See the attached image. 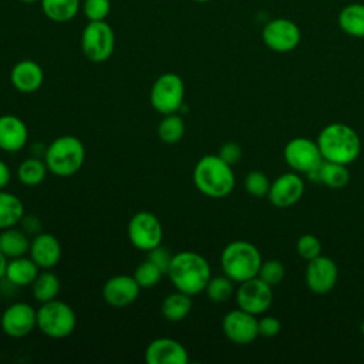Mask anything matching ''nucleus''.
Wrapping results in <instances>:
<instances>
[{"mask_svg": "<svg viewBox=\"0 0 364 364\" xmlns=\"http://www.w3.org/2000/svg\"><path fill=\"white\" fill-rule=\"evenodd\" d=\"M40 273V267L34 263V260L28 256H18L9 259L4 279L17 287L31 286L37 274Z\"/></svg>", "mask_w": 364, "mask_h": 364, "instance_id": "22", "label": "nucleus"}, {"mask_svg": "<svg viewBox=\"0 0 364 364\" xmlns=\"http://www.w3.org/2000/svg\"><path fill=\"white\" fill-rule=\"evenodd\" d=\"M85 161V146L74 135L57 136L44 152V162L48 171L60 178L75 175Z\"/></svg>", "mask_w": 364, "mask_h": 364, "instance_id": "5", "label": "nucleus"}, {"mask_svg": "<svg viewBox=\"0 0 364 364\" xmlns=\"http://www.w3.org/2000/svg\"><path fill=\"white\" fill-rule=\"evenodd\" d=\"M191 296L179 290L169 293L161 303V313L168 321H182L191 313Z\"/></svg>", "mask_w": 364, "mask_h": 364, "instance_id": "26", "label": "nucleus"}, {"mask_svg": "<svg viewBox=\"0 0 364 364\" xmlns=\"http://www.w3.org/2000/svg\"><path fill=\"white\" fill-rule=\"evenodd\" d=\"M24 216V205L14 193L0 189V230L17 226Z\"/></svg>", "mask_w": 364, "mask_h": 364, "instance_id": "25", "label": "nucleus"}, {"mask_svg": "<svg viewBox=\"0 0 364 364\" xmlns=\"http://www.w3.org/2000/svg\"><path fill=\"white\" fill-rule=\"evenodd\" d=\"M222 330L232 343L239 346L250 344L259 336L256 316L239 307L228 311L223 316Z\"/></svg>", "mask_w": 364, "mask_h": 364, "instance_id": "14", "label": "nucleus"}, {"mask_svg": "<svg viewBox=\"0 0 364 364\" xmlns=\"http://www.w3.org/2000/svg\"><path fill=\"white\" fill-rule=\"evenodd\" d=\"M1 331L11 338H23L37 327V310L26 301H16L0 316Z\"/></svg>", "mask_w": 364, "mask_h": 364, "instance_id": "13", "label": "nucleus"}, {"mask_svg": "<svg viewBox=\"0 0 364 364\" xmlns=\"http://www.w3.org/2000/svg\"><path fill=\"white\" fill-rule=\"evenodd\" d=\"M262 40L266 47L274 53H289L299 46L301 33L293 20L277 17L263 27Z\"/></svg>", "mask_w": 364, "mask_h": 364, "instance_id": "11", "label": "nucleus"}, {"mask_svg": "<svg viewBox=\"0 0 364 364\" xmlns=\"http://www.w3.org/2000/svg\"><path fill=\"white\" fill-rule=\"evenodd\" d=\"M284 274H286V270L283 263L277 259H269L262 262L257 277H260L263 282H266L273 287V286H277L284 279Z\"/></svg>", "mask_w": 364, "mask_h": 364, "instance_id": "35", "label": "nucleus"}, {"mask_svg": "<svg viewBox=\"0 0 364 364\" xmlns=\"http://www.w3.org/2000/svg\"><path fill=\"white\" fill-rule=\"evenodd\" d=\"M141 291V286L134 276L117 274L109 277L102 286L104 301L114 309H124L132 304Z\"/></svg>", "mask_w": 364, "mask_h": 364, "instance_id": "17", "label": "nucleus"}, {"mask_svg": "<svg viewBox=\"0 0 364 364\" xmlns=\"http://www.w3.org/2000/svg\"><path fill=\"white\" fill-rule=\"evenodd\" d=\"M270 181L262 171H252L245 178V189L255 198H264L270 189Z\"/></svg>", "mask_w": 364, "mask_h": 364, "instance_id": "34", "label": "nucleus"}, {"mask_svg": "<svg viewBox=\"0 0 364 364\" xmlns=\"http://www.w3.org/2000/svg\"><path fill=\"white\" fill-rule=\"evenodd\" d=\"M145 361L148 364H186L189 354L185 346L178 340L158 337L146 346Z\"/></svg>", "mask_w": 364, "mask_h": 364, "instance_id": "18", "label": "nucleus"}, {"mask_svg": "<svg viewBox=\"0 0 364 364\" xmlns=\"http://www.w3.org/2000/svg\"><path fill=\"white\" fill-rule=\"evenodd\" d=\"M81 7L88 21H101V20H105L107 16L109 14L111 1L109 0H84Z\"/></svg>", "mask_w": 364, "mask_h": 364, "instance_id": "37", "label": "nucleus"}, {"mask_svg": "<svg viewBox=\"0 0 364 364\" xmlns=\"http://www.w3.org/2000/svg\"><path fill=\"white\" fill-rule=\"evenodd\" d=\"M185 134V122L179 112L164 115L158 124V136L165 144H176Z\"/></svg>", "mask_w": 364, "mask_h": 364, "instance_id": "31", "label": "nucleus"}, {"mask_svg": "<svg viewBox=\"0 0 364 364\" xmlns=\"http://www.w3.org/2000/svg\"><path fill=\"white\" fill-rule=\"evenodd\" d=\"M10 179H11V171L9 165L3 159H0V189H4L9 185Z\"/></svg>", "mask_w": 364, "mask_h": 364, "instance_id": "42", "label": "nucleus"}, {"mask_svg": "<svg viewBox=\"0 0 364 364\" xmlns=\"http://www.w3.org/2000/svg\"><path fill=\"white\" fill-rule=\"evenodd\" d=\"M61 253L60 240L51 233H37L30 242L28 256L43 270L57 266L61 259Z\"/></svg>", "mask_w": 364, "mask_h": 364, "instance_id": "19", "label": "nucleus"}, {"mask_svg": "<svg viewBox=\"0 0 364 364\" xmlns=\"http://www.w3.org/2000/svg\"><path fill=\"white\" fill-rule=\"evenodd\" d=\"M185 85L182 78L175 73L161 74L149 91V102L161 115L181 112L183 107Z\"/></svg>", "mask_w": 364, "mask_h": 364, "instance_id": "7", "label": "nucleus"}, {"mask_svg": "<svg viewBox=\"0 0 364 364\" xmlns=\"http://www.w3.org/2000/svg\"><path fill=\"white\" fill-rule=\"evenodd\" d=\"M257 327H259V336L274 337L280 333L282 323L274 316H263L257 318Z\"/></svg>", "mask_w": 364, "mask_h": 364, "instance_id": "38", "label": "nucleus"}, {"mask_svg": "<svg viewBox=\"0 0 364 364\" xmlns=\"http://www.w3.org/2000/svg\"><path fill=\"white\" fill-rule=\"evenodd\" d=\"M60 289H61L60 280L53 272H50V269L40 272L34 279V282L31 283L33 297L38 303H46L57 299Z\"/></svg>", "mask_w": 364, "mask_h": 364, "instance_id": "28", "label": "nucleus"}, {"mask_svg": "<svg viewBox=\"0 0 364 364\" xmlns=\"http://www.w3.org/2000/svg\"><path fill=\"white\" fill-rule=\"evenodd\" d=\"M193 1H196V3H206V1H210V0H193Z\"/></svg>", "mask_w": 364, "mask_h": 364, "instance_id": "46", "label": "nucleus"}, {"mask_svg": "<svg viewBox=\"0 0 364 364\" xmlns=\"http://www.w3.org/2000/svg\"><path fill=\"white\" fill-rule=\"evenodd\" d=\"M233 283L235 282L232 279H229L226 274L210 277V280L208 282V284L205 287V293H206L208 299L215 303L228 301L235 293Z\"/></svg>", "mask_w": 364, "mask_h": 364, "instance_id": "32", "label": "nucleus"}, {"mask_svg": "<svg viewBox=\"0 0 364 364\" xmlns=\"http://www.w3.org/2000/svg\"><path fill=\"white\" fill-rule=\"evenodd\" d=\"M115 47V34L112 27L105 21H88L81 33L82 54L91 63L107 61Z\"/></svg>", "mask_w": 364, "mask_h": 364, "instance_id": "8", "label": "nucleus"}, {"mask_svg": "<svg viewBox=\"0 0 364 364\" xmlns=\"http://www.w3.org/2000/svg\"><path fill=\"white\" fill-rule=\"evenodd\" d=\"M7 262L9 259L1 253L0 250V280L4 279V274H6V267H7Z\"/></svg>", "mask_w": 364, "mask_h": 364, "instance_id": "43", "label": "nucleus"}, {"mask_svg": "<svg viewBox=\"0 0 364 364\" xmlns=\"http://www.w3.org/2000/svg\"><path fill=\"white\" fill-rule=\"evenodd\" d=\"M218 155H219L225 162H228L229 165H235V164H237V162L240 161V158H242V148H240L239 144L229 141V142H225L223 145H220Z\"/></svg>", "mask_w": 364, "mask_h": 364, "instance_id": "40", "label": "nucleus"}, {"mask_svg": "<svg viewBox=\"0 0 364 364\" xmlns=\"http://www.w3.org/2000/svg\"><path fill=\"white\" fill-rule=\"evenodd\" d=\"M324 161L348 165L361 152V141L355 129L343 122L327 124L316 139Z\"/></svg>", "mask_w": 364, "mask_h": 364, "instance_id": "3", "label": "nucleus"}, {"mask_svg": "<svg viewBox=\"0 0 364 364\" xmlns=\"http://www.w3.org/2000/svg\"><path fill=\"white\" fill-rule=\"evenodd\" d=\"M166 274L176 290L192 297L205 291L212 277V269L202 255L193 250H182L172 256Z\"/></svg>", "mask_w": 364, "mask_h": 364, "instance_id": "1", "label": "nucleus"}, {"mask_svg": "<svg viewBox=\"0 0 364 364\" xmlns=\"http://www.w3.org/2000/svg\"><path fill=\"white\" fill-rule=\"evenodd\" d=\"M20 223L23 225V230H24L26 233H36V235L40 233L41 223H40V220H38L36 216H33V215L26 216V215H24Z\"/></svg>", "mask_w": 364, "mask_h": 364, "instance_id": "41", "label": "nucleus"}, {"mask_svg": "<svg viewBox=\"0 0 364 364\" xmlns=\"http://www.w3.org/2000/svg\"><path fill=\"white\" fill-rule=\"evenodd\" d=\"M235 297L239 309L259 316L267 311V309L272 306L273 290L270 284L256 276L239 283Z\"/></svg>", "mask_w": 364, "mask_h": 364, "instance_id": "12", "label": "nucleus"}, {"mask_svg": "<svg viewBox=\"0 0 364 364\" xmlns=\"http://www.w3.org/2000/svg\"><path fill=\"white\" fill-rule=\"evenodd\" d=\"M172 256H173V255H171L169 250H168L166 247L161 246V245L148 252V259H149L151 262H154L165 274H166L168 267H169V264H171Z\"/></svg>", "mask_w": 364, "mask_h": 364, "instance_id": "39", "label": "nucleus"}, {"mask_svg": "<svg viewBox=\"0 0 364 364\" xmlns=\"http://www.w3.org/2000/svg\"><path fill=\"white\" fill-rule=\"evenodd\" d=\"M128 239L131 245L144 252L159 246L164 237V229L158 216L149 210L136 212L128 222Z\"/></svg>", "mask_w": 364, "mask_h": 364, "instance_id": "9", "label": "nucleus"}, {"mask_svg": "<svg viewBox=\"0 0 364 364\" xmlns=\"http://www.w3.org/2000/svg\"><path fill=\"white\" fill-rule=\"evenodd\" d=\"M337 21L346 34L364 38V4L351 3L344 6L338 13Z\"/></svg>", "mask_w": 364, "mask_h": 364, "instance_id": "24", "label": "nucleus"}, {"mask_svg": "<svg viewBox=\"0 0 364 364\" xmlns=\"http://www.w3.org/2000/svg\"><path fill=\"white\" fill-rule=\"evenodd\" d=\"M262 262L259 249L247 240H233L220 253L222 272L235 283L256 277Z\"/></svg>", "mask_w": 364, "mask_h": 364, "instance_id": "4", "label": "nucleus"}, {"mask_svg": "<svg viewBox=\"0 0 364 364\" xmlns=\"http://www.w3.org/2000/svg\"><path fill=\"white\" fill-rule=\"evenodd\" d=\"M47 165L40 158L31 156L21 161L17 168V178L26 186H37L40 185L47 175Z\"/></svg>", "mask_w": 364, "mask_h": 364, "instance_id": "30", "label": "nucleus"}, {"mask_svg": "<svg viewBox=\"0 0 364 364\" xmlns=\"http://www.w3.org/2000/svg\"><path fill=\"white\" fill-rule=\"evenodd\" d=\"M162 274H165V273L149 259L139 263L134 272V277L138 282V284L141 286V289H151V287L156 286L159 283Z\"/></svg>", "mask_w": 364, "mask_h": 364, "instance_id": "33", "label": "nucleus"}, {"mask_svg": "<svg viewBox=\"0 0 364 364\" xmlns=\"http://www.w3.org/2000/svg\"><path fill=\"white\" fill-rule=\"evenodd\" d=\"M44 16L54 23L71 21L81 9L80 0H40Z\"/></svg>", "mask_w": 364, "mask_h": 364, "instance_id": "27", "label": "nucleus"}, {"mask_svg": "<svg viewBox=\"0 0 364 364\" xmlns=\"http://www.w3.org/2000/svg\"><path fill=\"white\" fill-rule=\"evenodd\" d=\"M75 326V311L63 300L54 299L41 303L37 310V327L50 338H65L74 333Z\"/></svg>", "mask_w": 364, "mask_h": 364, "instance_id": "6", "label": "nucleus"}, {"mask_svg": "<svg viewBox=\"0 0 364 364\" xmlns=\"http://www.w3.org/2000/svg\"><path fill=\"white\" fill-rule=\"evenodd\" d=\"M360 330H361V334L364 336V320L361 321V327H360Z\"/></svg>", "mask_w": 364, "mask_h": 364, "instance_id": "45", "label": "nucleus"}, {"mask_svg": "<svg viewBox=\"0 0 364 364\" xmlns=\"http://www.w3.org/2000/svg\"><path fill=\"white\" fill-rule=\"evenodd\" d=\"M192 179L196 189L212 199L226 198L235 188L232 165L225 162L218 154L202 156L193 168Z\"/></svg>", "mask_w": 364, "mask_h": 364, "instance_id": "2", "label": "nucleus"}, {"mask_svg": "<svg viewBox=\"0 0 364 364\" xmlns=\"http://www.w3.org/2000/svg\"><path fill=\"white\" fill-rule=\"evenodd\" d=\"M304 193V181L297 172H286L277 176L272 183L267 199L276 208L284 209L296 205Z\"/></svg>", "mask_w": 364, "mask_h": 364, "instance_id": "16", "label": "nucleus"}, {"mask_svg": "<svg viewBox=\"0 0 364 364\" xmlns=\"http://www.w3.org/2000/svg\"><path fill=\"white\" fill-rule=\"evenodd\" d=\"M304 277L310 291L316 294H326L331 291L337 283L338 267L333 259L318 255L307 262Z\"/></svg>", "mask_w": 364, "mask_h": 364, "instance_id": "15", "label": "nucleus"}, {"mask_svg": "<svg viewBox=\"0 0 364 364\" xmlns=\"http://www.w3.org/2000/svg\"><path fill=\"white\" fill-rule=\"evenodd\" d=\"M28 141V128L21 118L13 114L0 115V149L17 152Z\"/></svg>", "mask_w": 364, "mask_h": 364, "instance_id": "20", "label": "nucleus"}, {"mask_svg": "<svg viewBox=\"0 0 364 364\" xmlns=\"http://www.w3.org/2000/svg\"><path fill=\"white\" fill-rule=\"evenodd\" d=\"M318 175L320 183L333 189L344 188L350 182V171L347 165L338 162L323 161V164L318 168Z\"/></svg>", "mask_w": 364, "mask_h": 364, "instance_id": "29", "label": "nucleus"}, {"mask_svg": "<svg viewBox=\"0 0 364 364\" xmlns=\"http://www.w3.org/2000/svg\"><path fill=\"white\" fill-rule=\"evenodd\" d=\"M43 81L44 71L41 65L33 60H21L11 67L10 82L23 94L36 92L43 85Z\"/></svg>", "mask_w": 364, "mask_h": 364, "instance_id": "21", "label": "nucleus"}, {"mask_svg": "<svg viewBox=\"0 0 364 364\" xmlns=\"http://www.w3.org/2000/svg\"><path fill=\"white\" fill-rule=\"evenodd\" d=\"M21 3H24V4H33V3H37V1H40V0H20Z\"/></svg>", "mask_w": 364, "mask_h": 364, "instance_id": "44", "label": "nucleus"}, {"mask_svg": "<svg viewBox=\"0 0 364 364\" xmlns=\"http://www.w3.org/2000/svg\"><path fill=\"white\" fill-rule=\"evenodd\" d=\"M296 250L299 256L304 260H311L321 255V243L320 239L316 235L311 233H304L297 239L296 243Z\"/></svg>", "mask_w": 364, "mask_h": 364, "instance_id": "36", "label": "nucleus"}, {"mask_svg": "<svg viewBox=\"0 0 364 364\" xmlns=\"http://www.w3.org/2000/svg\"><path fill=\"white\" fill-rule=\"evenodd\" d=\"M28 235L16 226L0 230V250L7 259L26 256L30 249Z\"/></svg>", "mask_w": 364, "mask_h": 364, "instance_id": "23", "label": "nucleus"}, {"mask_svg": "<svg viewBox=\"0 0 364 364\" xmlns=\"http://www.w3.org/2000/svg\"><path fill=\"white\" fill-rule=\"evenodd\" d=\"M286 164L297 173L307 175L323 164V156L316 141L306 136L291 138L283 148Z\"/></svg>", "mask_w": 364, "mask_h": 364, "instance_id": "10", "label": "nucleus"}]
</instances>
